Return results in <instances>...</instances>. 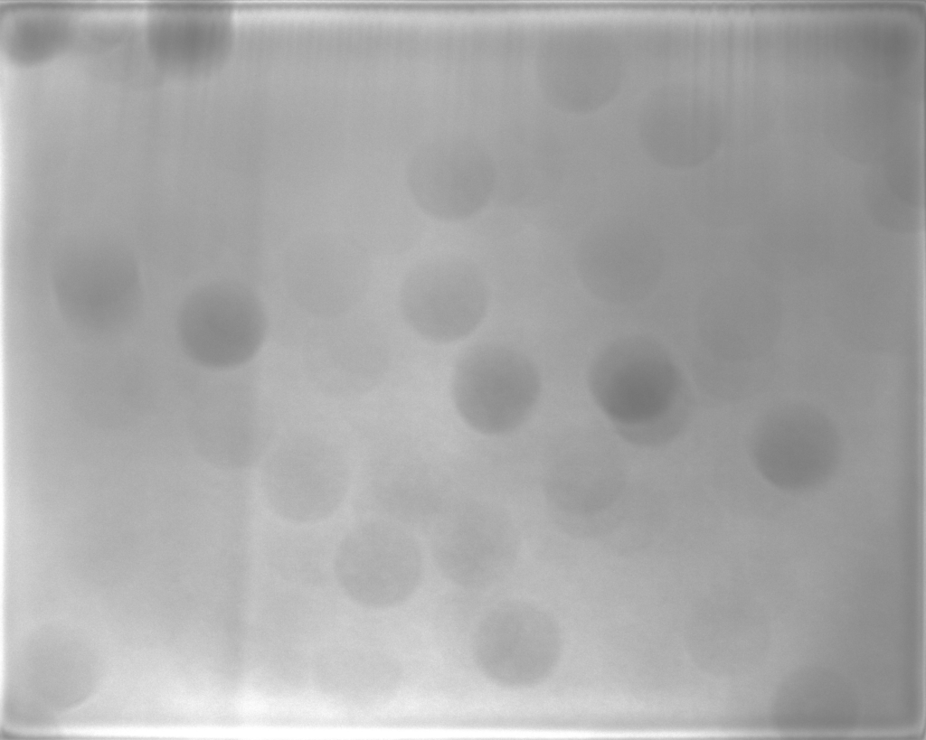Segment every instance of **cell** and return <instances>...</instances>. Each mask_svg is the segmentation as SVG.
Here are the masks:
<instances>
[{"label": "cell", "mask_w": 926, "mask_h": 740, "mask_svg": "<svg viewBox=\"0 0 926 740\" xmlns=\"http://www.w3.org/2000/svg\"><path fill=\"white\" fill-rule=\"evenodd\" d=\"M543 377L521 345L487 336L458 354L450 373L454 409L475 434L487 439L520 432L542 397Z\"/></svg>", "instance_id": "cell-1"}, {"label": "cell", "mask_w": 926, "mask_h": 740, "mask_svg": "<svg viewBox=\"0 0 926 740\" xmlns=\"http://www.w3.org/2000/svg\"><path fill=\"white\" fill-rule=\"evenodd\" d=\"M51 280L62 317L90 336L122 330L142 302L137 260L113 241L87 240L66 248L55 259Z\"/></svg>", "instance_id": "cell-2"}, {"label": "cell", "mask_w": 926, "mask_h": 740, "mask_svg": "<svg viewBox=\"0 0 926 740\" xmlns=\"http://www.w3.org/2000/svg\"><path fill=\"white\" fill-rule=\"evenodd\" d=\"M398 307L414 334L447 345L468 339L486 325L493 297L485 272L470 255L441 252L421 258L405 273Z\"/></svg>", "instance_id": "cell-3"}, {"label": "cell", "mask_w": 926, "mask_h": 740, "mask_svg": "<svg viewBox=\"0 0 926 740\" xmlns=\"http://www.w3.org/2000/svg\"><path fill=\"white\" fill-rule=\"evenodd\" d=\"M429 526L431 559L443 577L458 587L493 586L512 572L519 559L518 521L490 497L453 496Z\"/></svg>", "instance_id": "cell-4"}, {"label": "cell", "mask_w": 926, "mask_h": 740, "mask_svg": "<svg viewBox=\"0 0 926 740\" xmlns=\"http://www.w3.org/2000/svg\"><path fill=\"white\" fill-rule=\"evenodd\" d=\"M267 327L259 296L234 280L198 286L184 298L176 318L184 354L196 365L216 371L234 370L252 360L264 343Z\"/></svg>", "instance_id": "cell-5"}, {"label": "cell", "mask_w": 926, "mask_h": 740, "mask_svg": "<svg viewBox=\"0 0 926 740\" xmlns=\"http://www.w3.org/2000/svg\"><path fill=\"white\" fill-rule=\"evenodd\" d=\"M327 437L310 432L290 435L266 453L260 482L272 511L290 522L326 519L349 488L345 456Z\"/></svg>", "instance_id": "cell-6"}, {"label": "cell", "mask_w": 926, "mask_h": 740, "mask_svg": "<svg viewBox=\"0 0 926 740\" xmlns=\"http://www.w3.org/2000/svg\"><path fill=\"white\" fill-rule=\"evenodd\" d=\"M471 650L477 668L489 681L524 689L551 671L559 642L546 613L530 602L512 599L493 606L479 620Z\"/></svg>", "instance_id": "cell-7"}, {"label": "cell", "mask_w": 926, "mask_h": 740, "mask_svg": "<svg viewBox=\"0 0 926 740\" xmlns=\"http://www.w3.org/2000/svg\"><path fill=\"white\" fill-rule=\"evenodd\" d=\"M347 587L360 603L387 609L403 604L419 589L425 563L409 527L383 517L365 520L342 544Z\"/></svg>", "instance_id": "cell-8"}, {"label": "cell", "mask_w": 926, "mask_h": 740, "mask_svg": "<svg viewBox=\"0 0 926 740\" xmlns=\"http://www.w3.org/2000/svg\"><path fill=\"white\" fill-rule=\"evenodd\" d=\"M591 381L603 407L623 426L663 415L677 392L678 373L665 351L643 336H625L602 350Z\"/></svg>", "instance_id": "cell-9"}, {"label": "cell", "mask_w": 926, "mask_h": 740, "mask_svg": "<svg viewBox=\"0 0 926 740\" xmlns=\"http://www.w3.org/2000/svg\"><path fill=\"white\" fill-rule=\"evenodd\" d=\"M141 28L145 51L162 71L195 76L219 67L234 41L232 9L219 4L153 3Z\"/></svg>", "instance_id": "cell-10"}, {"label": "cell", "mask_w": 926, "mask_h": 740, "mask_svg": "<svg viewBox=\"0 0 926 740\" xmlns=\"http://www.w3.org/2000/svg\"><path fill=\"white\" fill-rule=\"evenodd\" d=\"M293 252L288 274L294 296L307 311L335 318L365 295L371 264L363 244L317 237Z\"/></svg>", "instance_id": "cell-11"}, {"label": "cell", "mask_w": 926, "mask_h": 740, "mask_svg": "<svg viewBox=\"0 0 926 740\" xmlns=\"http://www.w3.org/2000/svg\"><path fill=\"white\" fill-rule=\"evenodd\" d=\"M69 5H23L7 9L2 52L20 68L43 65L77 45L82 26Z\"/></svg>", "instance_id": "cell-12"}]
</instances>
